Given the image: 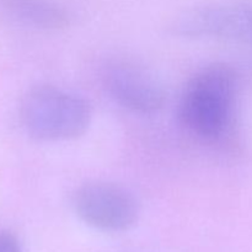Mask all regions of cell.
Listing matches in <instances>:
<instances>
[{"instance_id": "cell-1", "label": "cell", "mask_w": 252, "mask_h": 252, "mask_svg": "<svg viewBox=\"0 0 252 252\" xmlns=\"http://www.w3.org/2000/svg\"><path fill=\"white\" fill-rule=\"evenodd\" d=\"M238 95V76L226 64L216 63L197 71L186 85L179 116L197 137L214 140L229 127Z\"/></svg>"}, {"instance_id": "cell-5", "label": "cell", "mask_w": 252, "mask_h": 252, "mask_svg": "<svg viewBox=\"0 0 252 252\" xmlns=\"http://www.w3.org/2000/svg\"><path fill=\"white\" fill-rule=\"evenodd\" d=\"M102 83L116 102L135 113H157L166 101V94L158 79L129 61L108 63L103 68Z\"/></svg>"}, {"instance_id": "cell-2", "label": "cell", "mask_w": 252, "mask_h": 252, "mask_svg": "<svg viewBox=\"0 0 252 252\" xmlns=\"http://www.w3.org/2000/svg\"><path fill=\"white\" fill-rule=\"evenodd\" d=\"M20 120L27 134L34 139L66 142L78 139L88 130L91 107L81 96L44 84L25 94Z\"/></svg>"}, {"instance_id": "cell-6", "label": "cell", "mask_w": 252, "mask_h": 252, "mask_svg": "<svg viewBox=\"0 0 252 252\" xmlns=\"http://www.w3.org/2000/svg\"><path fill=\"white\" fill-rule=\"evenodd\" d=\"M0 6L15 20L34 29L58 31L70 25L69 12L51 0H0Z\"/></svg>"}, {"instance_id": "cell-4", "label": "cell", "mask_w": 252, "mask_h": 252, "mask_svg": "<svg viewBox=\"0 0 252 252\" xmlns=\"http://www.w3.org/2000/svg\"><path fill=\"white\" fill-rule=\"evenodd\" d=\"M172 33L189 38H221L252 46V0L213 2L180 15Z\"/></svg>"}, {"instance_id": "cell-3", "label": "cell", "mask_w": 252, "mask_h": 252, "mask_svg": "<svg viewBox=\"0 0 252 252\" xmlns=\"http://www.w3.org/2000/svg\"><path fill=\"white\" fill-rule=\"evenodd\" d=\"M76 216L85 224L105 233H123L135 225L140 208L129 189L117 184L94 181L73 194Z\"/></svg>"}, {"instance_id": "cell-7", "label": "cell", "mask_w": 252, "mask_h": 252, "mask_svg": "<svg viewBox=\"0 0 252 252\" xmlns=\"http://www.w3.org/2000/svg\"><path fill=\"white\" fill-rule=\"evenodd\" d=\"M0 252H22L16 235L7 230H0Z\"/></svg>"}]
</instances>
